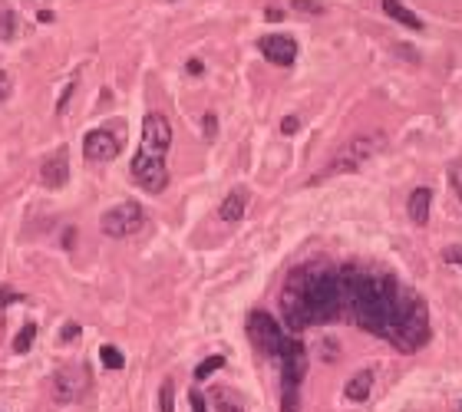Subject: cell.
I'll return each mask as SVG.
<instances>
[{
	"label": "cell",
	"instance_id": "cell-27",
	"mask_svg": "<svg viewBox=\"0 0 462 412\" xmlns=\"http://www.w3.org/2000/svg\"><path fill=\"white\" fill-rule=\"evenodd\" d=\"M202 129H205V139H215L218 135V119L211 116V112H205L202 116Z\"/></svg>",
	"mask_w": 462,
	"mask_h": 412
},
{
	"label": "cell",
	"instance_id": "cell-6",
	"mask_svg": "<svg viewBox=\"0 0 462 412\" xmlns=\"http://www.w3.org/2000/svg\"><path fill=\"white\" fill-rule=\"evenodd\" d=\"M426 340H430V307H426V300L419 294L410 297V307L403 310L400 324L393 330V337L387 340L393 350H400V353H416L419 346H426Z\"/></svg>",
	"mask_w": 462,
	"mask_h": 412
},
{
	"label": "cell",
	"instance_id": "cell-7",
	"mask_svg": "<svg viewBox=\"0 0 462 412\" xmlns=\"http://www.w3.org/2000/svg\"><path fill=\"white\" fill-rule=\"evenodd\" d=\"M248 337L254 340V346L268 356V360H274L278 350H281L284 337H287V330L271 317L268 310H251V317H248Z\"/></svg>",
	"mask_w": 462,
	"mask_h": 412
},
{
	"label": "cell",
	"instance_id": "cell-12",
	"mask_svg": "<svg viewBox=\"0 0 462 412\" xmlns=\"http://www.w3.org/2000/svg\"><path fill=\"white\" fill-rule=\"evenodd\" d=\"M40 182L46 188H63L70 182V152L66 148H57L44 165H40Z\"/></svg>",
	"mask_w": 462,
	"mask_h": 412
},
{
	"label": "cell",
	"instance_id": "cell-5",
	"mask_svg": "<svg viewBox=\"0 0 462 412\" xmlns=\"http://www.w3.org/2000/svg\"><path fill=\"white\" fill-rule=\"evenodd\" d=\"M389 146L387 133H380V129H370V133H360L354 139H347L337 152H334V159L324 172H317L311 182H324V178H334V175H347V172H357L363 162H370L373 155H380L383 148Z\"/></svg>",
	"mask_w": 462,
	"mask_h": 412
},
{
	"label": "cell",
	"instance_id": "cell-20",
	"mask_svg": "<svg viewBox=\"0 0 462 412\" xmlns=\"http://www.w3.org/2000/svg\"><path fill=\"white\" fill-rule=\"evenodd\" d=\"M33 337H37V324H27L14 340V353H27L33 346Z\"/></svg>",
	"mask_w": 462,
	"mask_h": 412
},
{
	"label": "cell",
	"instance_id": "cell-29",
	"mask_svg": "<svg viewBox=\"0 0 462 412\" xmlns=\"http://www.w3.org/2000/svg\"><path fill=\"white\" fill-rule=\"evenodd\" d=\"M10 92H14V83H10V76L0 70V103H7V99H10Z\"/></svg>",
	"mask_w": 462,
	"mask_h": 412
},
{
	"label": "cell",
	"instance_id": "cell-28",
	"mask_svg": "<svg viewBox=\"0 0 462 412\" xmlns=\"http://www.w3.org/2000/svg\"><path fill=\"white\" fill-rule=\"evenodd\" d=\"M23 300V294H17V291H10V287H0V307H7V304H20Z\"/></svg>",
	"mask_w": 462,
	"mask_h": 412
},
{
	"label": "cell",
	"instance_id": "cell-30",
	"mask_svg": "<svg viewBox=\"0 0 462 412\" xmlns=\"http://www.w3.org/2000/svg\"><path fill=\"white\" fill-rule=\"evenodd\" d=\"M298 129H300V119H298V116H284V119H281V133H284V135H294Z\"/></svg>",
	"mask_w": 462,
	"mask_h": 412
},
{
	"label": "cell",
	"instance_id": "cell-13",
	"mask_svg": "<svg viewBox=\"0 0 462 412\" xmlns=\"http://www.w3.org/2000/svg\"><path fill=\"white\" fill-rule=\"evenodd\" d=\"M430 205H432V188L430 185H419V188L410 192L406 211H410V221H413L416 228H426V221H430Z\"/></svg>",
	"mask_w": 462,
	"mask_h": 412
},
{
	"label": "cell",
	"instance_id": "cell-26",
	"mask_svg": "<svg viewBox=\"0 0 462 412\" xmlns=\"http://www.w3.org/2000/svg\"><path fill=\"white\" fill-rule=\"evenodd\" d=\"M73 89H76V79H73V83H66V89L60 92V103H57V116H63V112H66V106H70V99H73Z\"/></svg>",
	"mask_w": 462,
	"mask_h": 412
},
{
	"label": "cell",
	"instance_id": "cell-35",
	"mask_svg": "<svg viewBox=\"0 0 462 412\" xmlns=\"http://www.w3.org/2000/svg\"><path fill=\"white\" fill-rule=\"evenodd\" d=\"M189 73H202V63L198 59H189Z\"/></svg>",
	"mask_w": 462,
	"mask_h": 412
},
{
	"label": "cell",
	"instance_id": "cell-19",
	"mask_svg": "<svg viewBox=\"0 0 462 412\" xmlns=\"http://www.w3.org/2000/svg\"><path fill=\"white\" fill-rule=\"evenodd\" d=\"M159 412H175V383L165 380L159 389Z\"/></svg>",
	"mask_w": 462,
	"mask_h": 412
},
{
	"label": "cell",
	"instance_id": "cell-4",
	"mask_svg": "<svg viewBox=\"0 0 462 412\" xmlns=\"http://www.w3.org/2000/svg\"><path fill=\"white\" fill-rule=\"evenodd\" d=\"M274 363L281 369V412H300V383H304L307 366H311L304 343L294 333H287Z\"/></svg>",
	"mask_w": 462,
	"mask_h": 412
},
{
	"label": "cell",
	"instance_id": "cell-11",
	"mask_svg": "<svg viewBox=\"0 0 462 412\" xmlns=\"http://www.w3.org/2000/svg\"><path fill=\"white\" fill-rule=\"evenodd\" d=\"M258 50H261V57L274 63V66H291L294 59H298V43L291 40V37H284V33H268V37H261L258 40Z\"/></svg>",
	"mask_w": 462,
	"mask_h": 412
},
{
	"label": "cell",
	"instance_id": "cell-33",
	"mask_svg": "<svg viewBox=\"0 0 462 412\" xmlns=\"http://www.w3.org/2000/svg\"><path fill=\"white\" fill-rule=\"evenodd\" d=\"M396 50H400V53H403V57H406V59H416V53H413V46L400 43V46H396Z\"/></svg>",
	"mask_w": 462,
	"mask_h": 412
},
{
	"label": "cell",
	"instance_id": "cell-22",
	"mask_svg": "<svg viewBox=\"0 0 462 412\" xmlns=\"http://www.w3.org/2000/svg\"><path fill=\"white\" fill-rule=\"evenodd\" d=\"M291 7L300 10V14H324V3H317V0H291Z\"/></svg>",
	"mask_w": 462,
	"mask_h": 412
},
{
	"label": "cell",
	"instance_id": "cell-23",
	"mask_svg": "<svg viewBox=\"0 0 462 412\" xmlns=\"http://www.w3.org/2000/svg\"><path fill=\"white\" fill-rule=\"evenodd\" d=\"M14 10H3V14H0V40H10V37H14Z\"/></svg>",
	"mask_w": 462,
	"mask_h": 412
},
{
	"label": "cell",
	"instance_id": "cell-18",
	"mask_svg": "<svg viewBox=\"0 0 462 412\" xmlns=\"http://www.w3.org/2000/svg\"><path fill=\"white\" fill-rule=\"evenodd\" d=\"M224 366V356H209V360H202L198 366H195V380L202 383V380H209L215 369H222Z\"/></svg>",
	"mask_w": 462,
	"mask_h": 412
},
{
	"label": "cell",
	"instance_id": "cell-25",
	"mask_svg": "<svg viewBox=\"0 0 462 412\" xmlns=\"http://www.w3.org/2000/svg\"><path fill=\"white\" fill-rule=\"evenodd\" d=\"M443 261H446V264L462 267V244H449V248L443 251Z\"/></svg>",
	"mask_w": 462,
	"mask_h": 412
},
{
	"label": "cell",
	"instance_id": "cell-36",
	"mask_svg": "<svg viewBox=\"0 0 462 412\" xmlns=\"http://www.w3.org/2000/svg\"><path fill=\"white\" fill-rule=\"evenodd\" d=\"M459 409H462V406H459Z\"/></svg>",
	"mask_w": 462,
	"mask_h": 412
},
{
	"label": "cell",
	"instance_id": "cell-31",
	"mask_svg": "<svg viewBox=\"0 0 462 412\" xmlns=\"http://www.w3.org/2000/svg\"><path fill=\"white\" fill-rule=\"evenodd\" d=\"M189 402H192V412H209L205 409V396H202V393H189Z\"/></svg>",
	"mask_w": 462,
	"mask_h": 412
},
{
	"label": "cell",
	"instance_id": "cell-17",
	"mask_svg": "<svg viewBox=\"0 0 462 412\" xmlns=\"http://www.w3.org/2000/svg\"><path fill=\"white\" fill-rule=\"evenodd\" d=\"M211 402H215V412H244V402H241V396H238V393H231L228 386L211 389Z\"/></svg>",
	"mask_w": 462,
	"mask_h": 412
},
{
	"label": "cell",
	"instance_id": "cell-34",
	"mask_svg": "<svg viewBox=\"0 0 462 412\" xmlns=\"http://www.w3.org/2000/svg\"><path fill=\"white\" fill-rule=\"evenodd\" d=\"M37 20H40V23H50V20H53V14H50V10H40V14H37Z\"/></svg>",
	"mask_w": 462,
	"mask_h": 412
},
{
	"label": "cell",
	"instance_id": "cell-9",
	"mask_svg": "<svg viewBox=\"0 0 462 412\" xmlns=\"http://www.w3.org/2000/svg\"><path fill=\"white\" fill-rule=\"evenodd\" d=\"M90 369L83 363H73V366H60L57 376H53V399L57 402H76L90 389Z\"/></svg>",
	"mask_w": 462,
	"mask_h": 412
},
{
	"label": "cell",
	"instance_id": "cell-2",
	"mask_svg": "<svg viewBox=\"0 0 462 412\" xmlns=\"http://www.w3.org/2000/svg\"><path fill=\"white\" fill-rule=\"evenodd\" d=\"M281 313L287 333H300L307 326L340 320L343 294L337 267L324 257H314V261H304V264L294 267L284 280Z\"/></svg>",
	"mask_w": 462,
	"mask_h": 412
},
{
	"label": "cell",
	"instance_id": "cell-32",
	"mask_svg": "<svg viewBox=\"0 0 462 412\" xmlns=\"http://www.w3.org/2000/svg\"><path fill=\"white\" fill-rule=\"evenodd\" d=\"M76 333H79V324H66V326H63V333H60V337H63V340H73Z\"/></svg>",
	"mask_w": 462,
	"mask_h": 412
},
{
	"label": "cell",
	"instance_id": "cell-8",
	"mask_svg": "<svg viewBox=\"0 0 462 412\" xmlns=\"http://www.w3.org/2000/svg\"><path fill=\"white\" fill-rule=\"evenodd\" d=\"M142 224H146V211H142V205H135V202H122V205L103 211V218H99V231H103L106 237H129V235H135Z\"/></svg>",
	"mask_w": 462,
	"mask_h": 412
},
{
	"label": "cell",
	"instance_id": "cell-15",
	"mask_svg": "<svg viewBox=\"0 0 462 412\" xmlns=\"http://www.w3.org/2000/svg\"><path fill=\"white\" fill-rule=\"evenodd\" d=\"M373 380H376L373 369H360L357 376L343 386V396L350 399V402H367V399H370V389H373Z\"/></svg>",
	"mask_w": 462,
	"mask_h": 412
},
{
	"label": "cell",
	"instance_id": "cell-1",
	"mask_svg": "<svg viewBox=\"0 0 462 412\" xmlns=\"http://www.w3.org/2000/svg\"><path fill=\"white\" fill-rule=\"evenodd\" d=\"M337 277H340L343 310L350 313V320L360 330L373 333V337H383V340L393 337L403 310L410 307V297L416 291L400 284L387 271L363 267V264L337 267Z\"/></svg>",
	"mask_w": 462,
	"mask_h": 412
},
{
	"label": "cell",
	"instance_id": "cell-24",
	"mask_svg": "<svg viewBox=\"0 0 462 412\" xmlns=\"http://www.w3.org/2000/svg\"><path fill=\"white\" fill-rule=\"evenodd\" d=\"M449 182H452V188H456V195H459V202H462V159H456V162L449 165Z\"/></svg>",
	"mask_w": 462,
	"mask_h": 412
},
{
	"label": "cell",
	"instance_id": "cell-14",
	"mask_svg": "<svg viewBox=\"0 0 462 412\" xmlns=\"http://www.w3.org/2000/svg\"><path fill=\"white\" fill-rule=\"evenodd\" d=\"M248 211V192L244 188H235V192L224 195V202L218 205V218L222 221H241Z\"/></svg>",
	"mask_w": 462,
	"mask_h": 412
},
{
	"label": "cell",
	"instance_id": "cell-10",
	"mask_svg": "<svg viewBox=\"0 0 462 412\" xmlns=\"http://www.w3.org/2000/svg\"><path fill=\"white\" fill-rule=\"evenodd\" d=\"M119 135L109 133V129H93V133H86V139H83V155L90 159V162H113L116 155H119Z\"/></svg>",
	"mask_w": 462,
	"mask_h": 412
},
{
	"label": "cell",
	"instance_id": "cell-21",
	"mask_svg": "<svg viewBox=\"0 0 462 412\" xmlns=\"http://www.w3.org/2000/svg\"><path fill=\"white\" fill-rule=\"evenodd\" d=\"M99 360H103L109 369H122V366H126V356H122L116 346H103V350H99Z\"/></svg>",
	"mask_w": 462,
	"mask_h": 412
},
{
	"label": "cell",
	"instance_id": "cell-16",
	"mask_svg": "<svg viewBox=\"0 0 462 412\" xmlns=\"http://www.w3.org/2000/svg\"><path fill=\"white\" fill-rule=\"evenodd\" d=\"M383 14L389 17V20H396V23H403L406 30H423V20H419L410 7H403L400 0H383Z\"/></svg>",
	"mask_w": 462,
	"mask_h": 412
},
{
	"label": "cell",
	"instance_id": "cell-3",
	"mask_svg": "<svg viewBox=\"0 0 462 412\" xmlns=\"http://www.w3.org/2000/svg\"><path fill=\"white\" fill-rule=\"evenodd\" d=\"M169 148H172V122L165 112H149L142 119L139 152L133 155V165H129V175L142 192H165V185H169V168H165Z\"/></svg>",
	"mask_w": 462,
	"mask_h": 412
}]
</instances>
